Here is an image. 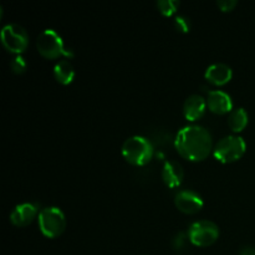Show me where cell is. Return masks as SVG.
<instances>
[{"label": "cell", "mask_w": 255, "mask_h": 255, "mask_svg": "<svg viewBox=\"0 0 255 255\" xmlns=\"http://www.w3.org/2000/svg\"><path fill=\"white\" fill-rule=\"evenodd\" d=\"M249 122L248 112L243 107L232 110L228 116V125L233 132H242Z\"/></svg>", "instance_id": "15"}, {"label": "cell", "mask_w": 255, "mask_h": 255, "mask_svg": "<svg viewBox=\"0 0 255 255\" xmlns=\"http://www.w3.org/2000/svg\"><path fill=\"white\" fill-rule=\"evenodd\" d=\"M237 4H238L237 0H218L217 1V5H218L219 9L224 12L232 11L237 6Z\"/></svg>", "instance_id": "20"}, {"label": "cell", "mask_w": 255, "mask_h": 255, "mask_svg": "<svg viewBox=\"0 0 255 255\" xmlns=\"http://www.w3.org/2000/svg\"><path fill=\"white\" fill-rule=\"evenodd\" d=\"M204 77L211 84L216 85V86H222V85H226L227 82L231 81L232 77H233V70L227 64L216 62V64H212L211 66L207 67Z\"/></svg>", "instance_id": "11"}, {"label": "cell", "mask_w": 255, "mask_h": 255, "mask_svg": "<svg viewBox=\"0 0 255 255\" xmlns=\"http://www.w3.org/2000/svg\"><path fill=\"white\" fill-rule=\"evenodd\" d=\"M188 241H189L188 234L178 233L176 237H174L173 241H172V244H173V248L176 249V251H182V249L186 248L187 242Z\"/></svg>", "instance_id": "19"}, {"label": "cell", "mask_w": 255, "mask_h": 255, "mask_svg": "<svg viewBox=\"0 0 255 255\" xmlns=\"http://www.w3.org/2000/svg\"><path fill=\"white\" fill-rule=\"evenodd\" d=\"M238 255H255V248L252 246H246L241 249Z\"/></svg>", "instance_id": "21"}, {"label": "cell", "mask_w": 255, "mask_h": 255, "mask_svg": "<svg viewBox=\"0 0 255 255\" xmlns=\"http://www.w3.org/2000/svg\"><path fill=\"white\" fill-rule=\"evenodd\" d=\"M174 147L177 152L188 161H203L213 149L212 134L208 129L199 125L184 126L177 132Z\"/></svg>", "instance_id": "1"}, {"label": "cell", "mask_w": 255, "mask_h": 255, "mask_svg": "<svg viewBox=\"0 0 255 255\" xmlns=\"http://www.w3.org/2000/svg\"><path fill=\"white\" fill-rule=\"evenodd\" d=\"M153 146L143 136H132L122 144V156L133 166H144L153 157Z\"/></svg>", "instance_id": "2"}, {"label": "cell", "mask_w": 255, "mask_h": 255, "mask_svg": "<svg viewBox=\"0 0 255 255\" xmlns=\"http://www.w3.org/2000/svg\"><path fill=\"white\" fill-rule=\"evenodd\" d=\"M189 242L196 247H209L218 239L219 228L211 221H197L189 226Z\"/></svg>", "instance_id": "6"}, {"label": "cell", "mask_w": 255, "mask_h": 255, "mask_svg": "<svg viewBox=\"0 0 255 255\" xmlns=\"http://www.w3.org/2000/svg\"><path fill=\"white\" fill-rule=\"evenodd\" d=\"M10 67H11L14 74H17V75L24 74L27 69V62L24 57L17 55V56H15L14 59L11 60V62H10Z\"/></svg>", "instance_id": "17"}, {"label": "cell", "mask_w": 255, "mask_h": 255, "mask_svg": "<svg viewBox=\"0 0 255 255\" xmlns=\"http://www.w3.org/2000/svg\"><path fill=\"white\" fill-rule=\"evenodd\" d=\"M207 100L198 94H193L186 99L183 104V114L188 121L199 120L206 112Z\"/></svg>", "instance_id": "12"}, {"label": "cell", "mask_w": 255, "mask_h": 255, "mask_svg": "<svg viewBox=\"0 0 255 255\" xmlns=\"http://www.w3.org/2000/svg\"><path fill=\"white\" fill-rule=\"evenodd\" d=\"M1 44L7 51L21 54L29 44V35L26 30L19 24H7L1 29Z\"/></svg>", "instance_id": "7"}, {"label": "cell", "mask_w": 255, "mask_h": 255, "mask_svg": "<svg viewBox=\"0 0 255 255\" xmlns=\"http://www.w3.org/2000/svg\"><path fill=\"white\" fill-rule=\"evenodd\" d=\"M174 27H176L178 31L181 32H188L191 30V21L187 16L184 15H178V16L174 17Z\"/></svg>", "instance_id": "18"}, {"label": "cell", "mask_w": 255, "mask_h": 255, "mask_svg": "<svg viewBox=\"0 0 255 255\" xmlns=\"http://www.w3.org/2000/svg\"><path fill=\"white\" fill-rule=\"evenodd\" d=\"M207 106L212 112L217 115L231 114L233 110V100L231 95L222 90H212L208 92L207 97Z\"/></svg>", "instance_id": "10"}, {"label": "cell", "mask_w": 255, "mask_h": 255, "mask_svg": "<svg viewBox=\"0 0 255 255\" xmlns=\"http://www.w3.org/2000/svg\"><path fill=\"white\" fill-rule=\"evenodd\" d=\"M37 51L46 59H57L60 56L74 57L72 50L67 49L62 37L54 29H46L37 36Z\"/></svg>", "instance_id": "3"}, {"label": "cell", "mask_w": 255, "mask_h": 255, "mask_svg": "<svg viewBox=\"0 0 255 255\" xmlns=\"http://www.w3.org/2000/svg\"><path fill=\"white\" fill-rule=\"evenodd\" d=\"M184 178L183 167L176 161H167L162 168V179L169 188L181 186Z\"/></svg>", "instance_id": "13"}, {"label": "cell", "mask_w": 255, "mask_h": 255, "mask_svg": "<svg viewBox=\"0 0 255 255\" xmlns=\"http://www.w3.org/2000/svg\"><path fill=\"white\" fill-rule=\"evenodd\" d=\"M39 204L34 202H25V203L17 204L10 213L9 219L14 226L26 227L39 217Z\"/></svg>", "instance_id": "8"}, {"label": "cell", "mask_w": 255, "mask_h": 255, "mask_svg": "<svg viewBox=\"0 0 255 255\" xmlns=\"http://www.w3.org/2000/svg\"><path fill=\"white\" fill-rule=\"evenodd\" d=\"M54 76L60 84L69 85L75 79V69L67 60H60L54 66Z\"/></svg>", "instance_id": "14"}, {"label": "cell", "mask_w": 255, "mask_h": 255, "mask_svg": "<svg viewBox=\"0 0 255 255\" xmlns=\"http://www.w3.org/2000/svg\"><path fill=\"white\" fill-rule=\"evenodd\" d=\"M37 223L41 233L47 238L52 239L64 233L66 228V217L57 207H46L40 211Z\"/></svg>", "instance_id": "5"}, {"label": "cell", "mask_w": 255, "mask_h": 255, "mask_svg": "<svg viewBox=\"0 0 255 255\" xmlns=\"http://www.w3.org/2000/svg\"><path fill=\"white\" fill-rule=\"evenodd\" d=\"M247 143L243 137L229 134L217 142L213 148V154L216 159L222 163H231L238 161L246 153Z\"/></svg>", "instance_id": "4"}, {"label": "cell", "mask_w": 255, "mask_h": 255, "mask_svg": "<svg viewBox=\"0 0 255 255\" xmlns=\"http://www.w3.org/2000/svg\"><path fill=\"white\" fill-rule=\"evenodd\" d=\"M176 207L181 212L187 214L198 213L204 206V202L198 193L191 189H183L179 191L174 197Z\"/></svg>", "instance_id": "9"}, {"label": "cell", "mask_w": 255, "mask_h": 255, "mask_svg": "<svg viewBox=\"0 0 255 255\" xmlns=\"http://www.w3.org/2000/svg\"><path fill=\"white\" fill-rule=\"evenodd\" d=\"M179 5H181V2L178 0H158L157 1V7L164 16L173 15L179 7Z\"/></svg>", "instance_id": "16"}]
</instances>
